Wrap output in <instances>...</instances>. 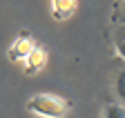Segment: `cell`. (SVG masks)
Segmentation results:
<instances>
[{"label":"cell","mask_w":125,"mask_h":118,"mask_svg":"<svg viewBox=\"0 0 125 118\" xmlns=\"http://www.w3.org/2000/svg\"><path fill=\"white\" fill-rule=\"evenodd\" d=\"M45 63H47V54H45L40 47H34V49L25 56V60H22L27 73H38V71L45 67Z\"/></svg>","instance_id":"cell-3"},{"label":"cell","mask_w":125,"mask_h":118,"mask_svg":"<svg viewBox=\"0 0 125 118\" xmlns=\"http://www.w3.org/2000/svg\"><path fill=\"white\" fill-rule=\"evenodd\" d=\"M105 118H125V111H123V107H118V105H109V107L105 109Z\"/></svg>","instance_id":"cell-4"},{"label":"cell","mask_w":125,"mask_h":118,"mask_svg":"<svg viewBox=\"0 0 125 118\" xmlns=\"http://www.w3.org/2000/svg\"><path fill=\"white\" fill-rule=\"evenodd\" d=\"M36 45H34V38L31 36H27V34H22L18 40L11 45V49H9V60H13V63H22L25 60V56L34 49Z\"/></svg>","instance_id":"cell-2"},{"label":"cell","mask_w":125,"mask_h":118,"mask_svg":"<svg viewBox=\"0 0 125 118\" xmlns=\"http://www.w3.org/2000/svg\"><path fill=\"white\" fill-rule=\"evenodd\" d=\"M27 109L40 118H65L67 116V100L54 94H36L27 100Z\"/></svg>","instance_id":"cell-1"}]
</instances>
